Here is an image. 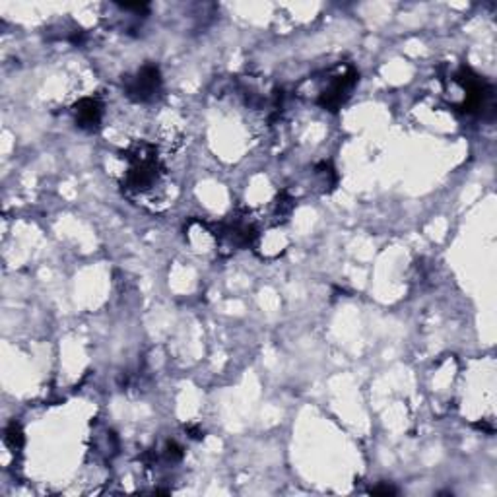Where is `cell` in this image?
<instances>
[{"instance_id": "1", "label": "cell", "mask_w": 497, "mask_h": 497, "mask_svg": "<svg viewBox=\"0 0 497 497\" xmlns=\"http://www.w3.org/2000/svg\"><path fill=\"white\" fill-rule=\"evenodd\" d=\"M128 167L123 173L121 185L128 196H152L162 189L165 167L157 156V148L148 142H136L125 152Z\"/></svg>"}, {"instance_id": "2", "label": "cell", "mask_w": 497, "mask_h": 497, "mask_svg": "<svg viewBox=\"0 0 497 497\" xmlns=\"http://www.w3.org/2000/svg\"><path fill=\"white\" fill-rule=\"evenodd\" d=\"M357 84V72L352 67L334 68L328 76L327 86L320 89L317 104L327 111H338L348 101L352 89Z\"/></svg>"}, {"instance_id": "3", "label": "cell", "mask_w": 497, "mask_h": 497, "mask_svg": "<svg viewBox=\"0 0 497 497\" xmlns=\"http://www.w3.org/2000/svg\"><path fill=\"white\" fill-rule=\"evenodd\" d=\"M162 72L156 65H144V67L130 78H126L125 94L128 99L136 104H150L154 101L162 91Z\"/></svg>"}, {"instance_id": "4", "label": "cell", "mask_w": 497, "mask_h": 497, "mask_svg": "<svg viewBox=\"0 0 497 497\" xmlns=\"http://www.w3.org/2000/svg\"><path fill=\"white\" fill-rule=\"evenodd\" d=\"M72 113H74L76 125L80 126L82 130L94 133V130L99 128L101 119H104V104L97 97H82L74 105Z\"/></svg>"}, {"instance_id": "5", "label": "cell", "mask_w": 497, "mask_h": 497, "mask_svg": "<svg viewBox=\"0 0 497 497\" xmlns=\"http://www.w3.org/2000/svg\"><path fill=\"white\" fill-rule=\"evenodd\" d=\"M291 210H294V199L284 191V193L278 194V199L274 201L276 223H280L282 220H288V216L291 214Z\"/></svg>"}, {"instance_id": "6", "label": "cell", "mask_w": 497, "mask_h": 497, "mask_svg": "<svg viewBox=\"0 0 497 497\" xmlns=\"http://www.w3.org/2000/svg\"><path fill=\"white\" fill-rule=\"evenodd\" d=\"M4 439H6V445L12 447V449H22L23 447V431L22 428L18 425V423H10L6 428V435H4Z\"/></svg>"}, {"instance_id": "7", "label": "cell", "mask_w": 497, "mask_h": 497, "mask_svg": "<svg viewBox=\"0 0 497 497\" xmlns=\"http://www.w3.org/2000/svg\"><path fill=\"white\" fill-rule=\"evenodd\" d=\"M164 459L167 460V462H179V460L183 459V449H181V445H177L175 441H167L164 447Z\"/></svg>"}, {"instance_id": "8", "label": "cell", "mask_w": 497, "mask_h": 497, "mask_svg": "<svg viewBox=\"0 0 497 497\" xmlns=\"http://www.w3.org/2000/svg\"><path fill=\"white\" fill-rule=\"evenodd\" d=\"M372 493H375V496H394L396 490L391 488V486H379V488H373Z\"/></svg>"}]
</instances>
